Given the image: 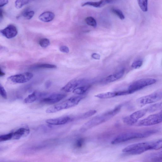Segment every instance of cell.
I'll use <instances>...</instances> for the list:
<instances>
[{"instance_id":"11","label":"cell","mask_w":162,"mask_h":162,"mask_svg":"<svg viewBox=\"0 0 162 162\" xmlns=\"http://www.w3.org/2000/svg\"><path fill=\"white\" fill-rule=\"evenodd\" d=\"M129 94L127 90L123 91L108 92L97 94L95 96L96 98L102 99H108L114 97Z\"/></svg>"},{"instance_id":"4","label":"cell","mask_w":162,"mask_h":162,"mask_svg":"<svg viewBox=\"0 0 162 162\" xmlns=\"http://www.w3.org/2000/svg\"><path fill=\"white\" fill-rule=\"evenodd\" d=\"M84 97L82 96H74L59 104H55L48 108L47 113H54L64 109H69L77 106L83 100Z\"/></svg>"},{"instance_id":"16","label":"cell","mask_w":162,"mask_h":162,"mask_svg":"<svg viewBox=\"0 0 162 162\" xmlns=\"http://www.w3.org/2000/svg\"><path fill=\"white\" fill-rule=\"evenodd\" d=\"M114 1L115 0H101L99 2H88L83 3L81 6L83 7L89 6L95 8H101L107 4L113 3Z\"/></svg>"},{"instance_id":"13","label":"cell","mask_w":162,"mask_h":162,"mask_svg":"<svg viewBox=\"0 0 162 162\" xmlns=\"http://www.w3.org/2000/svg\"><path fill=\"white\" fill-rule=\"evenodd\" d=\"M84 82L83 79H73L61 88V90L67 92L73 91L79 85Z\"/></svg>"},{"instance_id":"15","label":"cell","mask_w":162,"mask_h":162,"mask_svg":"<svg viewBox=\"0 0 162 162\" xmlns=\"http://www.w3.org/2000/svg\"><path fill=\"white\" fill-rule=\"evenodd\" d=\"M125 71V69H123L119 72L105 78L101 81V83L106 84L114 82L121 78L124 74Z\"/></svg>"},{"instance_id":"36","label":"cell","mask_w":162,"mask_h":162,"mask_svg":"<svg viewBox=\"0 0 162 162\" xmlns=\"http://www.w3.org/2000/svg\"><path fill=\"white\" fill-rule=\"evenodd\" d=\"M59 50L61 52L64 53H68L70 51L69 47L65 46H61L60 47Z\"/></svg>"},{"instance_id":"7","label":"cell","mask_w":162,"mask_h":162,"mask_svg":"<svg viewBox=\"0 0 162 162\" xmlns=\"http://www.w3.org/2000/svg\"><path fill=\"white\" fill-rule=\"evenodd\" d=\"M162 99V92H156L152 94L141 97L137 102L141 106L155 103Z\"/></svg>"},{"instance_id":"8","label":"cell","mask_w":162,"mask_h":162,"mask_svg":"<svg viewBox=\"0 0 162 162\" xmlns=\"http://www.w3.org/2000/svg\"><path fill=\"white\" fill-rule=\"evenodd\" d=\"M147 113L146 108L138 110L130 115L123 118L124 123L129 125H135L139 119H141Z\"/></svg>"},{"instance_id":"27","label":"cell","mask_w":162,"mask_h":162,"mask_svg":"<svg viewBox=\"0 0 162 162\" xmlns=\"http://www.w3.org/2000/svg\"><path fill=\"white\" fill-rule=\"evenodd\" d=\"M36 69H56L57 66L54 65L49 64H42L37 65L34 67Z\"/></svg>"},{"instance_id":"40","label":"cell","mask_w":162,"mask_h":162,"mask_svg":"<svg viewBox=\"0 0 162 162\" xmlns=\"http://www.w3.org/2000/svg\"><path fill=\"white\" fill-rule=\"evenodd\" d=\"M3 11L2 9L1 8L0 9V20L2 21L3 18Z\"/></svg>"},{"instance_id":"2","label":"cell","mask_w":162,"mask_h":162,"mask_svg":"<svg viewBox=\"0 0 162 162\" xmlns=\"http://www.w3.org/2000/svg\"><path fill=\"white\" fill-rule=\"evenodd\" d=\"M157 131L155 129L139 132H127L121 133L113 139L111 142L112 144H116L128 141L149 137L155 133Z\"/></svg>"},{"instance_id":"23","label":"cell","mask_w":162,"mask_h":162,"mask_svg":"<svg viewBox=\"0 0 162 162\" xmlns=\"http://www.w3.org/2000/svg\"><path fill=\"white\" fill-rule=\"evenodd\" d=\"M147 112H153L162 109V102L152 105L147 107Z\"/></svg>"},{"instance_id":"18","label":"cell","mask_w":162,"mask_h":162,"mask_svg":"<svg viewBox=\"0 0 162 162\" xmlns=\"http://www.w3.org/2000/svg\"><path fill=\"white\" fill-rule=\"evenodd\" d=\"M44 93L34 92L29 95L24 100V102L25 104H30L33 103L40 99L43 95Z\"/></svg>"},{"instance_id":"6","label":"cell","mask_w":162,"mask_h":162,"mask_svg":"<svg viewBox=\"0 0 162 162\" xmlns=\"http://www.w3.org/2000/svg\"><path fill=\"white\" fill-rule=\"evenodd\" d=\"M162 122V110L156 114L151 115L145 119L138 121L135 125L150 126L158 124Z\"/></svg>"},{"instance_id":"10","label":"cell","mask_w":162,"mask_h":162,"mask_svg":"<svg viewBox=\"0 0 162 162\" xmlns=\"http://www.w3.org/2000/svg\"><path fill=\"white\" fill-rule=\"evenodd\" d=\"M33 76V74L32 73L25 72L11 76L9 77L8 79L13 83H24L29 82Z\"/></svg>"},{"instance_id":"37","label":"cell","mask_w":162,"mask_h":162,"mask_svg":"<svg viewBox=\"0 0 162 162\" xmlns=\"http://www.w3.org/2000/svg\"><path fill=\"white\" fill-rule=\"evenodd\" d=\"M9 2V0H0V7L1 8L7 5Z\"/></svg>"},{"instance_id":"20","label":"cell","mask_w":162,"mask_h":162,"mask_svg":"<svg viewBox=\"0 0 162 162\" xmlns=\"http://www.w3.org/2000/svg\"><path fill=\"white\" fill-rule=\"evenodd\" d=\"M34 14L35 12L34 11L30 10L29 9L27 8L23 11L19 17L21 16L26 20H30L34 17Z\"/></svg>"},{"instance_id":"1","label":"cell","mask_w":162,"mask_h":162,"mask_svg":"<svg viewBox=\"0 0 162 162\" xmlns=\"http://www.w3.org/2000/svg\"><path fill=\"white\" fill-rule=\"evenodd\" d=\"M122 105H120L113 110L95 117L85 123L80 129V131L85 132L94 127L101 124L110 119L120 111Z\"/></svg>"},{"instance_id":"17","label":"cell","mask_w":162,"mask_h":162,"mask_svg":"<svg viewBox=\"0 0 162 162\" xmlns=\"http://www.w3.org/2000/svg\"><path fill=\"white\" fill-rule=\"evenodd\" d=\"M13 133L12 139L18 140L28 136L30 133V130L29 128H19L18 130Z\"/></svg>"},{"instance_id":"29","label":"cell","mask_w":162,"mask_h":162,"mask_svg":"<svg viewBox=\"0 0 162 162\" xmlns=\"http://www.w3.org/2000/svg\"><path fill=\"white\" fill-rule=\"evenodd\" d=\"M111 11L112 12L117 15L121 20H123L125 19V16L123 12L120 10L115 8H112Z\"/></svg>"},{"instance_id":"21","label":"cell","mask_w":162,"mask_h":162,"mask_svg":"<svg viewBox=\"0 0 162 162\" xmlns=\"http://www.w3.org/2000/svg\"><path fill=\"white\" fill-rule=\"evenodd\" d=\"M90 85L75 88L73 92L75 94L82 95L85 93L90 88Z\"/></svg>"},{"instance_id":"14","label":"cell","mask_w":162,"mask_h":162,"mask_svg":"<svg viewBox=\"0 0 162 162\" xmlns=\"http://www.w3.org/2000/svg\"><path fill=\"white\" fill-rule=\"evenodd\" d=\"M72 120V119L70 117L66 116L47 119L46 122L47 124L51 125H60L66 124Z\"/></svg>"},{"instance_id":"12","label":"cell","mask_w":162,"mask_h":162,"mask_svg":"<svg viewBox=\"0 0 162 162\" xmlns=\"http://www.w3.org/2000/svg\"><path fill=\"white\" fill-rule=\"evenodd\" d=\"M1 33L7 38L11 39L17 35L18 30L15 25H10L5 29L1 30Z\"/></svg>"},{"instance_id":"30","label":"cell","mask_w":162,"mask_h":162,"mask_svg":"<svg viewBox=\"0 0 162 162\" xmlns=\"http://www.w3.org/2000/svg\"><path fill=\"white\" fill-rule=\"evenodd\" d=\"M39 44L42 47L45 48L50 45V40L47 38H42L40 40Z\"/></svg>"},{"instance_id":"3","label":"cell","mask_w":162,"mask_h":162,"mask_svg":"<svg viewBox=\"0 0 162 162\" xmlns=\"http://www.w3.org/2000/svg\"><path fill=\"white\" fill-rule=\"evenodd\" d=\"M154 141L143 142L128 145L122 152L131 155H140L148 151L154 150Z\"/></svg>"},{"instance_id":"38","label":"cell","mask_w":162,"mask_h":162,"mask_svg":"<svg viewBox=\"0 0 162 162\" xmlns=\"http://www.w3.org/2000/svg\"><path fill=\"white\" fill-rule=\"evenodd\" d=\"M92 57L95 60H99L101 58V56L100 54L97 53H93L92 55Z\"/></svg>"},{"instance_id":"5","label":"cell","mask_w":162,"mask_h":162,"mask_svg":"<svg viewBox=\"0 0 162 162\" xmlns=\"http://www.w3.org/2000/svg\"><path fill=\"white\" fill-rule=\"evenodd\" d=\"M156 80L153 78H144L139 79L129 86L127 90L129 94L133 93L148 86L155 83Z\"/></svg>"},{"instance_id":"26","label":"cell","mask_w":162,"mask_h":162,"mask_svg":"<svg viewBox=\"0 0 162 162\" xmlns=\"http://www.w3.org/2000/svg\"><path fill=\"white\" fill-rule=\"evenodd\" d=\"M95 110H91L83 113V115L79 117V119H85L94 115L97 113Z\"/></svg>"},{"instance_id":"39","label":"cell","mask_w":162,"mask_h":162,"mask_svg":"<svg viewBox=\"0 0 162 162\" xmlns=\"http://www.w3.org/2000/svg\"><path fill=\"white\" fill-rule=\"evenodd\" d=\"M52 84V82L50 80H48L45 83V88L48 89L50 88Z\"/></svg>"},{"instance_id":"35","label":"cell","mask_w":162,"mask_h":162,"mask_svg":"<svg viewBox=\"0 0 162 162\" xmlns=\"http://www.w3.org/2000/svg\"><path fill=\"white\" fill-rule=\"evenodd\" d=\"M84 139L83 138L78 139L75 143L76 147L79 148L82 147L84 143Z\"/></svg>"},{"instance_id":"25","label":"cell","mask_w":162,"mask_h":162,"mask_svg":"<svg viewBox=\"0 0 162 162\" xmlns=\"http://www.w3.org/2000/svg\"><path fill=\"white\" fill-rule=\"evenodd\" d=\"M148 158L152 161H158L162 160V151L151 155Z\"/></svg>"},{"instance_id":"28","label":"cell","mask_w":162,"mask_h":162,"mask_svg":"<svg viewBox=\"0 0 162 162\" xmlns=\"http://www.w3.org/2000/svg\"><path fill=\"white\" fill-rule=\"evenodd\" d=\"M85 21L86 24L94 28L96 27L97 23L95 19L91 16H89L86 18Z\"/></svg>"},{"instance_id":"24","label":"cell","mask_w":162,"mask_h":162,"mask_svg":"<svg viewBox=\"0 0 162 162\" xmlns=\"http://www.w3.org/2000/svg\"><path fill=\"white\" fill-rule=\"evenodd\" d=\"M139 6L141 10L144 12L148 10V0H137Z\"/></svg>"},{"instance_id":"31","label":"cell","mask_w":162,"mask_h":162,"mask_svg":"<svg viewBox=\"0 0 162 162\" xmlns=\"http://www.w3.org/2000/svg\"><path fill=\"white\" fill-rule=\"evenodd\" d=\"M13 136V133H11L8 134L1 135L0 136V142H4L12 139Z\"/></svg>"},{"instance_id":"41","label":"cell","mask_w":162,"mask_h":162,"mask_svg":"<svg viewBox=\"0 0 162 162\" xmlns=\"http://www.w3.org/2000/svg\"><path fill=\"white\" fill-rule=\"evenodd\" d=\"M5 75V73L2 71L1 69V71H0V76L2 77Z\"/></svg>"},{"instance_id":"9","label":"cell","mask_w":162,"mask_h":162,"mask_svg":"<svg viewBox=\"0 0 162 162\" xmlns=\"http://www.w3.org/2000/svg\"><path fill=\"white\" fill-rule=\"evenodd\" d=\"M66 95L58 93L48 94L45 93L42 98L40 99V102L42 104H53L61 101L65 98Z\"/></svg>"},{"instance_id":"34","label":"cell","mask_w":162,"mask_h":162,"mask_svg":"<svg viewBox=\"0 0 162 162\" xmlns=\"http://www.w3.org/2000/svg\"><path fill=\"white\" fill-rule=\"evenodd\" d=\"M0 91H1V94L3 98L5 99H7V94L6 91L2 86L1 85H0Z\"/></svg>"},{"instance_id":"32","label":"cell","mask_w":162,"mask_h":162,"mask_svg":"<svg viewBox=\"0 0 162 162\" xmlns=\"http://www.w3.org/2000/svg\"><path fill=\"white\" fill-rule=\"evenodd\" d=\"M143 61L141 60H138L134 61L132 64V67L134 69L140 68L142 65Z\"/></svg>"},{"instance_id":"22","label":"cell","mask_w":162,"mask_h":162,"mask_svg":"<svg viewBox=\"0 0 162 162\" xmlns=\"http://www.w3.org/2000/svg\"><path fill=\"white\" fill-rule=\"evenodd\" d=\"M35 0H16L15 2V6L18 9L22 8L24 6Z\"/></svg>"},{"instance_id":"19","label":"cell","mask_w":162,"mask_h":162,"mask_svg":"<svg viewBox=\"0 0 162 162\" xmlns=\"http://www.w3.org/2000/svg\"><path fill=\"white\" fill-rule=\"evenodd\" d=\"M55 15L50 11L44 12L39 16V20L44 22L47 23L52 21L55 18Z\"/></svg>"},{"instance_id":"33","label":"cell","mask_w":162,"mask_h":162,"mask_svg":"<svg viewBox=\"0 0 162 162\" xmlns=\"http://www.w3.org/2000/svg\"><path fill=\"white\" fill-rule=\"evenodd\" d=\"M162 148V138L155 140V150Z\"/></svg>"}]
</instances>
